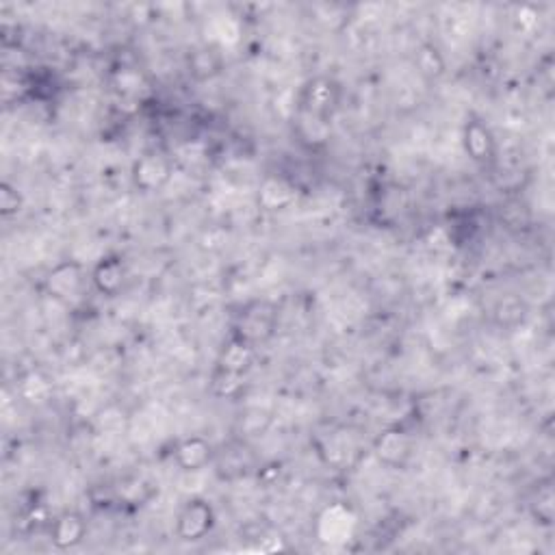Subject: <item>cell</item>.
I'll use <instances>...</instances> for the list:
<instances>
[{"mask_svg":"<svg viewBox=\"0 0 555 555\" xmlns=\"http://www.w3.org/2000/svg\"><path fill=\"white\" fill-rule=\"evenodd\" d=\"M208 447L204 445L202 440H189V442H184V445L180 447V452H178V456H180V462L187 466V469H198V466H202L206 460H208Z\"/></svg>","mask_w":555,"mask_h":555,"instance_id":"1","label":"cell"},{"mask_svg":"<svg viewBox=\"0 0 555 555\" xmlns=\"http://www.w3.org/2000/svg\"><path fill=\"white\" fill-rule=\"evenodd\" d=\"M96 284L100 291L113 293L122 284V269L116 263H102L96 271Z\"/></svg>","mask_w":555,"mask_h":555,"instance_id":"2","label":"cell"},{"mask_svg":"<svg viewBox=\"0 0 555 555\" xmlns=\"http://www.w3.org/2000/svg\"><path fill=\"white\" fill-rule=\"evenodd\" d=\"M490 145V135L482 128V126H471L466 130V147L473 152L475 159H484Z\"/></svg>","mask_w":555,"mask_h":555,"instance_id":"3","label":"cell"},{"mask_svg":"<svg viewBox=\"0 0 555 555\" xmlns=\"http://www.w3.org/2000/svg\"><path fill=\"white\" fill-rule=\"evenodd\" d=\"M83 534V525L81 521L77 519V516H63V519L57 523V529H55V536H57V542L59 544H72L77 542Z\"/></svg>","mask_w":555,"mask_h":555,"instance_id":"4","label":"cell"}]
</instances>
